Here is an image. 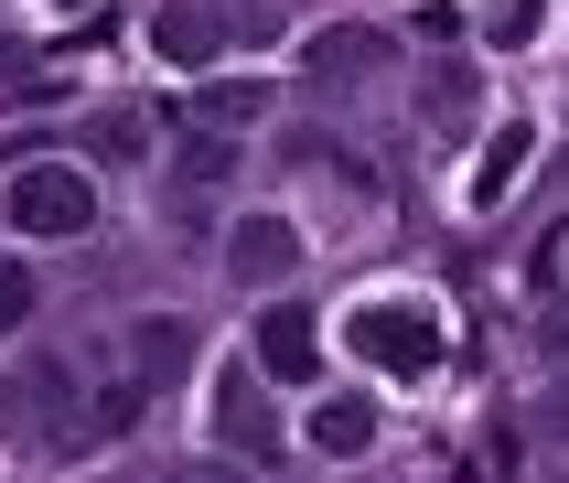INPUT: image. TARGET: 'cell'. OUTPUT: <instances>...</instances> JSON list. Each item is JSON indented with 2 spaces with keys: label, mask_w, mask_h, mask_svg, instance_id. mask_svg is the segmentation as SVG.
Here are the masks:
<instances>
[{
  "label": "cell",
  "mask_w": 569,
  "mask_h": 483,
  "mask_svg": "<svg viewBox=\"0 0 569 483\" xmlns=\"http://www.w3.org/2000/svg\"><path fill=\"white\" fill-rule=\"evenodd\" d=\"M345 344L366 354V365H377V376H430V365H441V312H430V301H355L345 312Z\"/></svg>",
  "instance_id": "cell-1"
},
{
  "label": "cell",
  "mask_w": 569,
  "mask_h": 483,
  "mask_svg": "<svg viewBox=\"0 0 569 483\" xmlns=\"http://www.w3.org/2000/svg\"><path fill=\"white\" fill-rule=\"evenodd\" d=\"M87 215H97V183L64 172V161H32L22 183H11V225L22 237H87Z\"/></svg>",
  "instance_id": "cell-2"
},
{
  "label": "cell",
  "mask_w": 569,
  "mask_h": 483,
  "mask_svg": "<svg viewBox=\"0 0 569 483\" xmlns=\"http://www.w3.org/2000/svg\"><path fill=\"white\" fill-rule=\"evenodd\" d=\"M258 376H269V386H312L322 376V322L301 312V301L258 312Z\"/></svg>",
  "instance_id": "cell-3"
},
{
  "label": "cell",
  "mask_w": 569,
  "mask_h": 483,
  "mask_svg": "<svg viewBox=\"0 0 569 483\" xmlns=\"http://www.w3.org/2000/svg\"><path fill=\"white\" fill-rule=\"evenodd\" d=\"M301 64H312L322 87H366V76H387V32H312Z\"/></svg>",
  "instance_id": "cell-4"
},
{
  "label": "cell",
  "mask_w": 569,
  "mask_h": 483,
  "mask_svg": "<svg viewBox=\"0 0 569 483\" xmlns=\"http://www.w3.org/2000/svg\"><path fill=\"white\" fill-rule=\"evenodd\" d=\"M226 258H237V280H280L290 258H301V237H290L280 215H248L237 237H226Z\"/></svg>",
  "instance_id": "cell-5"
},
{
  "label": "cell",
  "mask_w": 569,
  "mask_h": 483,
  "mask_svg": "<svg viewBox=\"0 0 569 483\" xmlns=\"http://www.w3.org/2000/svg\"><path fill=\"white\" fill-rule=\"evenodd\" d=\"M312 451H333V462L377 451V409H366V398H322L312 409Z\"/></svg>",
  "instance_id": "cell-6"
},
{
  "label": "cell",
  "mask_w": 569,
  "mask_h": 483,
  "mask_svg": "<svg viewBox=\"0 0 569 483\" xmlns=\"http://www.w3.org/2000/svg\"><path fill=\"white\" fill-rule=\"evenodd\" d=\"M226 441L248 451V462H269V451H280V419H269V398H258L248 376H226Z\"/></svg>",
  "instance_id": "cell-7"
},
{
  "label": "cell",
  "mask_w": 569,
  "mask_h": 483,
  "mask_svg": "<svg viewBox=\"0 0 569 483\" xmlns=\"http://www.w3.org/2000/svg\"><path fill=\"white\" fill-rule=\"evenodd\" d=\"M183 365H193V322H140V376L172 386Z\"/></svg>",
  "instance_id": "cell-8"
},
{
  "label": "cell",
  "mask_w": 569,
  "mask_h": 483,
  "mask_svg": "<svg viewBox=\"0 0 569 483\" xmlns=\"http://www.w3.org/2000/svg\"><path fill=\"white\" fill-rule=\"evenodd\" d=\"M151 43H161V54H183V64H204V54L226 43V22H216V11H161Z\"/></svg>",
  "instance_id": "cell-9"
},
{
  "label": "cell",
  "mask_w": 569,
  "mask_h": 483,
  "mask_svg": "<svg viewBox=\"0 0 569 483\" xmlns=\"http://www.w3.org/2000/svg\"><path fill=\"white\" fill-rule=\"evenodd\" d=\"M527 151H538V140H527V129H506V140H495V151H483V204H506V193H516V172H527Z\"/></svg>",
  "instance_id": "cell-10"
},
{
  "label": "cell",
  "mask_w": 569,
  "mask_h": 483,
  "mask_svg": "<svg viewBox=\"0 0 569 483\" xmlns=\"http://www.w3.org/2000/svg\"><path fill=\"white\" fill-rule=\"evenodd\" d=\"M538 22H548V0H495V22H483V32L516 54V43H538Z\"/></svg>",
  "instance_id": "cell-11"
},
{
  "label": "cell",
  "mask_w": 569,
  "mask_h": 483,
  "mask_svg": "<svg viewBox=\"0 0 569 483\" xmlns=\"http://www.w3.org/2000/svg\"><path fill=\"white\" fill-rule=\"evenodd\" d=\"M226 161H237L226 140H193V151H183V204H193V193H216V183H226Z\"/></svg>",
  "instance_id": "cell-12"
},
{
  "label": "cell",
  "mask_w": 569,
  "mask_h": 483,
  "mask_svg": "<svg viewBox=\"0 0 569 483\" xmlns=\"http://www.w3.org/2000/svg\"><path fill=\"white\" fill-rule=\"evenodd\" d=\"M258 97H269V87H204V119L237 129V119H258Z\"/></svg>",
  "instance_id": "cell-13"
},
{
  "label": "cell",
  "mask_w": 569,
  "mask_h": 483,
  "mask_svg": "<svg viewBox=\"0 0 569 483\" xmlns=\"http://www.w3.org/2000/svg\"><path fill=\"white\" fill-rule=\"evenodd\" d=\"M87 151H97V161H129V151H140V119H97Z\"/></svg>",
  "instance_id": "cell-14"
},
{
  "label": "cell",
  "mask_w": 569,
  "mask_h": 483,
  "mask_svg": "<svg viewBox=\"0 0 569 483\" xmlns=\"http://www.w3.org/2000/svg\"><path fill=\"white\" fill-rule=\"evenodd\" d=\"M22 312H32V269H11V258H0V333H11Z\"/></svg>",
  "instance_id": "cell-15"
},
{
  "label": "cell",
  "mask_w": 569,
  "mask_h": 483,
  "mask_svg": "<svg viewBox=\"0 0 569 483\" xmlns=\"http://www.w3.org/2000/svg\"><path fill=\"white\" fill-rule=\"evenodd\" d=\"M548 354H559V365H569V312H548Z\"/></svg>",
  "instance_id": "cell-16"
},
{
  "label": "cell",
  "mask_w": 569,
  "mask_h": 483,
  "mask_svg": "<svg viewBox=\"0 0 569 483\" xmlns=\"http://www.w3.org/2000/svg\"><path fill=\"white\" fill-rule=\"evenodd\" d=\"M538 419H548V430H569V398H548V409H538Z\"/></svg>",
  "instance_id": "cell-17"
},
{
  "label": "cell",
  "mask_w": 569,
  "mask_h": 483,
  "mask_svg": "<svg viewBox=\"0 0 569 483\" xmlns=\"http://www.w3.org/2000/svg\"><path fill=\"white\" fill-rule=\"evenodd\" d=\"M161 483H237V473H161Z\"/></svg>",
  "instance_id": "cell-18"
}]
</instances>
